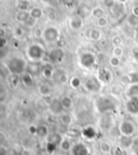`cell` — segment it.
Listing matches in <instances>:
<instances>
[{
    "label": "cell",
    "instance_id": "cell-1",
    "mask_svg": "<svg viewBox=\"0 0 138 155\" xmlns=\"http://www.w3.org/2000/svg\"><path fill=\"white\" fill-rule=\"evenodd\" d=\"M5 66L8 68L9 73L12 75L20 76L23 73L26 72L27 68V61L24 58L20 57H13L7 61Z\"/></svg>",
    "mask_w": 138,
    "mask_h": 155
},
{
    "label": "cell",
    "instance_id": "cell-2",
    "mask_svg": "<svg viewBox=\"0 0 138 155\" xmlns=\"http://www.w3.org/2000/svg\"><path fill=\"white\" fill-rule=\"evenodd\" d=\"M26 55L31 62H40L45 57V49L38 42L30 44L26 49Z\"/></svg>",
    "mask_w": 138,
    "mask_h": 155
},
{
    "label": "cell",
    "instance_id": "cell-3",
    "mask_svg": "<svg viewBox=\"0 0 138 155\" xmlns=\"http://www.w3.org/2000/svg\"><path fill=\"white\" fill-rule=\"evenodd\" d=\"M115 106H117V104H115L114 100L107 96L99 97L95 101V107L100 115L111 113L112 111H114Z\"/></svg>",
    "mask_w": 138,
    "mask_h": 155
},
{
    "label": "cell",
    "instance_id": "cell-4",
    "mask_svg": "<svg viewBox=\"0 0 138 155\" xmlns=\"http://www.w3.org/2000/svg\"><path fill=\"white\" fill-rule=\"evenodd\" d=\"M46 44H55L61 38V31L56 26L49 25L42 29V37Z\"/></svg>",
    "mask_w": 138,
    "mask_h": 155
},
{
    "label": "cell",
    "instance_id": "cell-5",
    "mask_svg": "<svg viewBox=\"0 0 138 155\" xmlns=\"http://www.w3.org/2000/svg\"><path fill=\"white\" fill-rule=\"evenodd\" d=\"M79 65L82 68L91 70L96 64V55L91 51H83L79 55Z\"/></svg>",
    "mask_w": 138,
    "mask_h": 155
},
{
    "label": "cell",
    "instance_id": "cell-6",
    "mask_svg": "<svg viewBox=\"0 0 138 155\" xmlns=\"http://www.w3.org/2000/svg\"><path fill=\"white\" fill-rule=\"evenodd\" d=\"M118 128L122 137H128V138L135 137L136 126L130 119H123V120H121Z\"/></svg>",
    "mask_w": 138,
    "mask_h": 155
},
{
    "label": "cell",
    "instance_id": "cell-7",
    "mask_svg": "<svg viewBox=\"0 0 138 155\" xmlns=\"http://www.w3.org/2000/svg\"><path fill=\"white\" fill-rule=\"evenodd\" d=\"M83 87L89 92L97 93L102 90V83L97 76H89V77L85 78L84 83H83Z\"/></svg>",
    "mask_w": 138,
    "mask_h": 155
},
{
    "label": "cell",
    "instance_id": "cell-8",
    "mask_svg": "<svg viewBox=\"0 0 138 155\" xmlns=\"http://www.w3.org/2000/svg\"><path fill=\"white\" fill-rule=\"evenodd\" d=\"M98 125H99V127L102 129L107 130V131H109L110 129H112L113 127L115 126V120L112 113H107L100 115L99 119H98Z\"/></svg>",
    "mask_w": 138,
    "mask_h": 155
},
{
    "label": "cell",
    "instance_id": "cell-9",
    "mask_svg": "<svg viewBox=\"0 0 138 155\" xmlns=\"http://www.w3.org/2000/svg\"><path fill=\"white\" fill-rule=\"evenodd\" d=\"M64 58H65V52L61 48H54L49 53L50 62L53 63V64H61L64 61Z\"/></svg>",
    "mask_w": 138,
    "mask_h": 155
},
{
    "label": "cell",
    "instance_id": "cell-10",
    "mask_svg": "<svg viewBox=\"0 0 138 155\" xmlns=\"http://www.w3.org/2000/svg\"><path fill=\"white\" fill-rule=\"evenodd\" d=\"M69 28L74 31H79L83 28V25H84V22H83V18L79 14H76V15H72L71 18H69L68 21Z\"/></svg>",
    "mask_w": 138,
    "mask_h": 155
},
{
    "label": "cell",
    "instance_id": "cell-11",
    "mask_svg": "<svg viewBox=\"0 0 138 155\" xmlns=\"http://www.w3.org/2000/svg\"><path fill=\"white\" fill-rule=\"evenodd\" d=\"M70 153H71V155H92L89 147L83 142L74 143Z\"/></svg>",
    "mask_w": 138,
    "mask_h": 155
},
{
    "label": "cell",
    "instance_id": "cell-12",
    "mask_svg": "<svg viewBox=\"0 0 138 155\" xmlns=\"http://www.w3.org/2000/svg\"><path fill=\"white\" fill-rule=\"evenodd\" d=\"M125 110L132 116H138V98H128L125 103Z\"/></svg>",
    "mask_w": 138,
    "mask_h": 155
},
{
    "label": "cell",
    "instance_id": "cell-13",
    "mask_svg": "<svg viewBox=\"0 0 138 155\" xmlns=\"http://www.w3.org/2000/svg\"><path fill=\"white\" fill-rule=\"evenodd\" d=\"M49 109L50 112L53 115H56V116H61V114H63V112H64V109L61 106L59 99H52L51 102L49 103Z\"/></svg>",
    "mask_w": 138,
    "mask_h": 155
},
{
    "label": "cell",
    "instance_id": "cell-14",
    "mask_svg": "<svg viewBox=\"0 0 138 155\" xmlns=\"http://www.w3.org/2000/svg\"><path fill=\"white\" fill-rule=\"evenodd\" d=\"M20 77V84H22L25 88H33V85H35V78H33V75L31 73L26 71V72L23 73Z\"/></svg>",
    "mask_w": 138,
    "mask_h": 155
},
{
    "label": "cell",
    "instance_id": "cell-15",
    "mask_svg": "<svg viewBox=\"0 0 138 155\" xmlns=\"http://www.w3.org/2000/svg\"><path fill=\"white\" fill-rule=\"evenodd\" d=\"M38 92L42 98H46V97H51L53 93V89H52L51 85L48 83H41L38 86Z\"/></svg>",
    "mask_w": 138,
    "mask_h": 155
},
{
    "label": "cell",
    "instance_id": "cell-16",
    "mask_svg": "<svg viewBox=\"0 0 138 155\" xmlns=\"http://www.w3.org/2000/svg\"><path fill=\"white\" fill-rule=\"evenodd\" d=\"M81 134L86 140H94L95 138L97 137V131L93 126H86L82 129Z\"/></svg>",
    "mask_w": 138,
    "mask_h": 155
},
{
    "label": "cell",
    "instance_id": "cell-17",
    "mask_svg": "<svg viewBox=\"0 0 138 155\" xmlns=\"http://www.w3.org/2000/svg\"><path fill=\"white\" fill-rule=\"evenodd\" d=\"M97 77L100 79L102 84H109L112 79V74L108 68H100L98 71V75Z\"/></svg>",
    "mask_w": 138,
    "mask_h": 155
},
{
    "label": "cell",
    "instance_id": "cell-18",
    "mask_svg": "<svg viewBox=\"0 0 138 155\" xmlns=\"http://www.w3.org/2000/svg\"><path fill=\"white\" fill-rule=\"evenodd\" d=\"M54 77H55V79L57 80V83L61 84V85H66V84L69 83V80H70L68 77V75H67V73L63 70L56 71L55 74H54Z\"/></svg>",
    "mask_w": 138,
    "mask_h": 155
},
{
    "label": "cell",
    "instance_id": "cell-19",
    "mask_svg": "<svg viewBox=\"0 0 138 155\" xmlns=\"http://www.w3.org/2000/svg\"><path fill=\"white\" fill-rule=\"evenodd\" d=\"M14 18L15 21L18 22V23L22 24H26L27 21L30 18V15H29V11H17L14 15Z\"/></svg>",
    "mask_w": 138,
    "mask_h": 155
},
{
    "label": "cell",
    "instance_id": "cell-20",
    "mask_svg": "<svg viewBox=\"0 0 138 155\" xmlns=\"http://www.w3.org/2000/svg\"><path fill=\"white\" fill-rule=\"evenodd\" d=\"M59 100H61V106H63L64 111H69L74 107V100L70 96H67V94L63 96L61 98H59Z\"/></svg>",
    "mask_w": 138,
    "mask_h": 155
},
{
    "label": "cell",
    "instance_id": "cell-21",
    "mask_svg": "<svg viewBox=\"0 0 138 155\" xmlns=\"http://www.w3.org/2000/svg\"><path fill=\"white\" fill-rule=\"evenodd\" d=\"M54 74H55V71H54V68L51 65H45L41 70V76L46 80L52 79L54 77Z\"/></svg>",
    "mask_w": 138,
    "mask_h": 155
},
{
    "label": "cell",
    "instance_id": "cell-22",
    "mask_svg": "<svg viewBox=\"0 0 138 155\" xmlns=\"http://www.w3.org/2000/svg\"><path fill=\"white\" fill-rule=\"evenodd\" d=\"M112 145H111V143L109 142V141H107V140H102V141H100L99 143V151L102 153V154H110V153H112Z\"/></svg>",
    "mask_w": 138,
    "mask_h": 155
},
{
    "label": "cell",
    "instance_id": "cell-23",
    "mask_svg": "<svg viewBox=\"0 0 138 155\" xmlns=\"http://www.w3.org/2000/svg\"><path fill=\"white\" fill-rule=\"evenodd\" d=\"M74 147V144L71 143V140L67 137H63V140L61 141V144H59V149L64 152H70Z\"/></svg>",
    "mask_w": 138,
    "mask_h": 155
},
{
    "label": "cell",
    "instance_id": "cell-24",
    "mask_svg": "<svg viewBox=\"0 0 138 155\" xmlns=\"http://www.w3.org/2000/svg\"><path fill=\"white\" fill-rule=\"evenodd\" d=\"M133 139H134V137L128 138V137H122V136H121V137L119 138V141H120L119 144H120L124 150L132 149V147H133Z\"/></svg>",
    "mask_w": 138,
    "mask_h": 155
},
{
    "label": "cell",
    "instance_id": "cell-25",
    "mask_svg": "<svg viewBox=\"0 0 138 155\" xmlns=\"http://www.w3.org/2000/svg\"><path fill=\"white\" fill-rule=\"evenodd\" d=\"M87 36H89V38L91 39L92 41H98V40L102 39V31L98 28H91L89 31Z\"/></svg>",
    "mask_w": 138,
    "mask_h": 155
},
{
    "label": "cell",
    "instance_id": "cell-26",
    "mask_svg": "<svg viewBox=\"0 0 138 155\" xmlns=\"http://www.w3.org/2000/svg\"><path fill=\"white\" fill-rule=\"evenodd\" d=\"M126 96L128 98H138V83L130 84L126 90Z\"/></svg>",
    "mask_w": 138,
    "mask_h": 155
},
{
    "label": "cell",
    "instance_id": "cell-27",
    "mask_svg": "<svg viewBox=\"0 0 138 155\" xmlns=\"http://www.w3.org/2000/svg\"><path fill=\"white\" fill-rule=\"evenodd\" d=\"M36 136L40 138H48L50 136V130H49V127L46 126V125H39L37 127V134Z\"/></svg>",
    "mask_w": 138,
    "mask_h": 155
},
{
    "label": "cell",
    "instance_id": "cell-28",
    "mask_svg": "<svg viewBox=\"0 0 138 155\" xmlns=\"http://www.w3.org/2000/svg\"><path fill=\"white\" fill-rule=\"evenodd\" d=\"M29 15H30L31 18L33 20H39L43 16V11L41 8H38V7H33V8L29 9Z\"/></svg>",
    "mask_w": 138,
    "mask_h": 155
},
{
    "label": "cell",
    "instance_id": "cell-29",
    "mask_svg": "<svg viewBox=\"0 0 138 155\" xmlns=\"http://www.w3.org/2000/svg\"><path fill=\"white\" fill-rule=\"evenodd\" d=\"M63 140V137L61 134H57V132H54V134H50V136L48 137V142H51L56 144L57 147H59V144H61V141Z\"/></svg>",
    "mask_w": 138,
    "mask_h": 155
},
{
    "label": "cell",
    "instance_id": "cell-30",
    "mask_svg": "<svg viewBox=\"0 0 138 155\" xmlns=\"http://www.w3.org/2000/svg\"><path fill=\"white\" fill-rule=\"evenodd\" d=\"M81 85H82V80L80 79V77H78V76H72V77L70 78V80H69V86H70L72 89L80 88Z\"/></svg>",
    "mask_w": 138,
    "mask_h": 155
},
{
    "label": "cell",
    "instance_id": "cell-31",
    "mask_svg": "<svg viewBox=\"0 0 138 155\" xmlns=\"http://www.w3.org/2000/svg\"><path fill=\"white\" fill-rule=\"evenodd\" d=\"M91 14H92V16H94L97 20V18H102V16H105V10L102 7H95L91 11Z\"/></svg>",
    "mask_w": 138,
    "mask_h": 155
},
{
    "label": "cell",
    "instance_id": "cell-32",
    "mask_svg": "<svg viewBox=\"0 0 138 155\" xmlns=\"http://www.w3.org/2000/svg\"><path fill=\"white\" fill-rule=\"evenodd\" d=\"M59 119H61V123L65 126H70L72 124V117L71 115H69L67 113H63L59 116Z\"/></svg>",
    "mask_w": 138,
    "mask_h": 155
},
{
    "label": "cell",
    "instance_id": "cell-33",
    "mask_svg": "<svg viewBox=\"0 0 138 155\" xmlns=\"http://www.w3.org/2000/svg\"><path fill=\"white\" fill-rule=\"evenodd\" d=\"M8 81L12 87H16L18 85V83H20V77L18 75H10L8 76Z\"/></svg>",
    "mask_w": 138,
    "mask_h": 155
},
{
    "label": "cell",
    "instance_id": "cell-34",
    "mask_svg": "<svg viewBox=\"0 0 138 155\" xmlns=\"http://www.w3.org/2000/svg\"><path fill=\"white\" fill-rule=\"evenodd\" d=\"M121 64V60L120 58L114 57V55H111L109 58V65L111 67H119Z\"/></svg>",
    "mask_w": 138,
    "mask_h": 155
},
{
    "label": "cell",
    "instance_id": "cell-35",
    "mask_svg": "<svg viewBox=\"0 0 138 155\" xmlns=\"http://www.w3.org/2000/svg\"><path fill=\"white\" fill-rule=\"evenodd\" d=\"M45 15H46V18H48V20H49V21H52V22L55 21L57 18L56 11L54 10V9H48V10L45 11Z\"/></svg>",
    "mask_w": 138,
    "mask_h": 155
},
{
    "label": "cell",
    "instance_id": "cell-36",
    "mask_svg": "<svg viewBox=\"0 0 138 155\" xmlns=\"http://www.w3.org/2000/svg\"><path fill=\"white\" fill-rule=\"evenodd\" d=\"M108 23H109V21H108V18H106V16H102V18H99L96 20V24H97V26L98 27H100V28L106 27V26L108 25Z\"/></svg>",
    "mask_w": 138,
    "mask_h": 155
},
{
    "label": "cell",
    "instance_id": "cell-37",
    "mask_svg": "<svg viewBox=\"0 0 138 155\" xmlns=\"http://www.w3.org/2000/svg\"><path fill=\"white\" fill-rule=\"evenodd\" d=\"M13 35L17 39L22 38V37L24 36V28L20 27V26H16L15 28H14V31H13Z\"/></svg>",
    "mask_w": 138,
    "mask_h": 155
},
{
    "label": "cell",
    "instance_id": "cell-38",
    "mask_svg": "<svg viewBox=\"0 0 138 155\" xmlns=\"http://www.w3.org/2000/svg\"><path fill=\"white\" fill-rule=\"evenodd\" d=\"M17 8L18 11H29V2L28 1H20L17 2Z\"/></svg>",
    "mask_w": 138,
    "mask_h": 155
},
{
    "label": "cell",
    "instance_id": "cell-39",
    "mask_svg": "<svg viewBox=\"0 0 138 155\" xmlns=\"http://www.w3.org/2000/svg\"><path fill=\"white\" fill-rule=\"evenodd\" d=\"M123 53H124V50H123V48L121 46L113 47L112 55H114V57H118V58H120V59H121V57L123 55Z\"/></svg>",
    "mask_w": 138,
    "mask_h": 155
},
{
    "label": "cell",
    "instance_id": "cell-40",
    "mask_svg": "<svg viewBox=\"0 0 138 155\" xmlns=\"http://www.w3.org/2000/svg\"><path fill=\"white\" fill-rule=\"evenodd\" d=\"M112 155H125V150L120 144L115 145L112 149Z\"/></svg>",
    "mask_w": 138,
    "mask_h": 155
},
{
    "label": "cell",
    "instance_id": "cell-41",
    "mask_svg": "<svg viewBox=\"0 0 138 155\" xmlns=\"http://www.w3.org/2000/svg\"><path fill=\"white\" fill-rule=\"evenodd\" d=\"M57 145L56 144H54V143H51V142H48L46 141V145H45V150L46 152L49 153V154H52V153H54L55 151H56L57 149Z\"/></svg>",
    "mask_w": 138,
    "mask_h": 155
},
{
    "label": "cell",
    "instance_id": "cell-42",
    "mask_svg": "<svg viewBox=\"0 0 138 155\" xmlns=\"http://www.w3.org/2000/svg\"><path fill=\"white\" fill-rule=\"evenodd\" d=\"M127 21L130 25L136 26V25H138V16H135V15H133V14H130Z\"/></svg>",
    "mask_w": 138,
    "mask_h": 155
},
{
    "label": "cell",
    "instance_id": "cell-43",
    "mask_svg": "<svg viewBox=\"0 0 138 155\" xmlns=\"http://www.w3.org/2000/svg\"><path fill=\"white\" fill-rule=\"evenodd\" d=\"M104 3H105L106 7H108L109 9H111L115 5L117 0H104Z\"/></svg>",
    "mask_w": 138,
    "mask_h": 155
},
{
    "label": "cell",
    "instance_id": "cell-44",
    "mask_svg": "<svg viewBox=\"0 0 138 155\" xmlns=\"http://www.w3.org/2000/svg\"><path fill=\"white\" fill-rule=\"evenodd\" d=\"M121 42H122V39H121L119 36H115V37H113V38H112V44H113V47L121 46Z\"/></svg>",
    "mask_w": 138,
    "mask_h": 155
},
{
    "label": "cell",
    "instance_id": "cell-45",
    "mask_svg": "<svg viewBox=\"0 0 138 155\" xmlns=\"http://www.w3.org/2000/svg\"><path fill=\"white\" fill-rule=\"evenodd\" d=\"M7 45H8V40H7V38H5V37H3V38H0V50L5 49V47H7Z\"/></svg>",
    "mask_w": 138,
    "mask_h": 155
},
{
    "label": "cell",
    "instance_id": "cell-46",
    "mask_svg": "<svg viewBox=\"0 0 138 155\" xmlns=\"http://www.w3.org/2000/svg\"><path fill=\"white\" fill-rule=\"evenodd\" d=\"M132 149H134L135 151H138V137H134L133 139V147Z\"/></svg>",
    "mask_w": 138,
    "mask_h": 155
},
{
    "label": "cell",
    "instance_id": "cell-47",
    "mask_svg": "<svg viewBox=\"0 0 138 155\" xmlns=\"http://www.w3.org/2000/svg\"><path fill=\"white\" fill-rule=\"evenodd\" d=\"M64 5H66V8H72L74 7V0H65Z\"/></svg>",
    "mask_w": 138,
    "mask_h": 155
},
{
    "label": "cell",
    "instance_id": "cell-48",
    "mask_svg": "<svg viewBox=\"0 0 138 155\" xmlns=\"http://www.w3.org/2000/svg\"><path fill=\"white\" fill-rule=\"evenodd\" d=\"M0 155H8V150L3 147H0Z\"/></svg>",
    "mask_w": 138,
    "mask_h": 155
},
{
    "label": "cell",
    "instance_id": "cell-49",
    "mask_svg": "<svg viewBox=\"0 0 138 155\" xmlns=\"http://www.w3.org/2000/svg\"><path fill=\"white\" fill-rule=\"evenodd\" d=\"M132 14L135 16H138V5H136V7H134L132 9Z\"/></svg>",
    "mask_w": 138,
    "mask_h": 155
},
{
    "label": "cell",
    "instance_id": "cell-50",
    "mask_svg": "<svg viewBox=\"0 0 138 155\" xmlns=\"http://www.w3.org/2000/svg\"><path fill=\"white\" fill-rule=\"evenodd\" d=\"M5 34H7L5 29L3 28V27H0V38H3V37H5Z\"/></svg>",
    "mask_w": 138,
    "mask_h": 155
},
{
    "label": "cell",
    "instance_id": "cell-51",
    "mask_svg": "<svg viewBox=\"0 0 138 155\" xmlns=\"http://www.w3.org/2000/svg\"><path fill=\"white\" fill-rule=\"evenodd\" d=\"M133 54L135 55L136 58H138V48H134V49H133Z\"/></svg>",
    "mask_w": 138,
    "mask_h": 155
},
{
    "label": "cell",
    "instance_id": "cell-52",
    "mask_svg": "<svg viewBox=\"0 0 138 155\" xmlns=\"http://www.w3.org/2000/svg\"><path fill=\"white\" fill-rule=\"evenodd\" d=\"M119 2L120 3H124V2H126V0H118Z\"/></svg>",
    "mask_w": 138,
    "mask_h": 155
},
{
    "label": "cell",
    "instance_id": "cell-53",
    "mask_svg": "<svg viewBox=\"0 0 138 155\" xmlns=\"http://www.w3.org/2000/svg\"><path fill=\"white\" fill-rule=\"evenodd\" d=\"M41 1H42V2H49L50 0H41Z\"/></svg>",
    "mask_w": 138,
    "mask_h": 155
},
{
    "label": "cell",
    "instance_id": "cell-54",
    "mask_svg": "<svg viewBox=\"0 0 138 155\" xmlns=\"http://www.w3.org/2000/svg\"><path fill=\"white\" fill-rule=\"evenodd\" d=\"M1 109H2V104H1V102H0V111H1Z\"/></svg>",
    "mask_w": 138,
    "mask_h": 155
},
{
    "label": "cell",
    "instance_id": "cell-55",
    "mask_svg": "<svg viewBox=\"0 0 138 155\" xmlns=\"http://www.w3.org/2000/svg\"><path fill=\"white\" fill-rule=\"evenodd\" d=\"M20 1H29V0H20Z\"/></svg>",
    "mask_w": 138,
    "mask_h": 155
}]
</instances>
